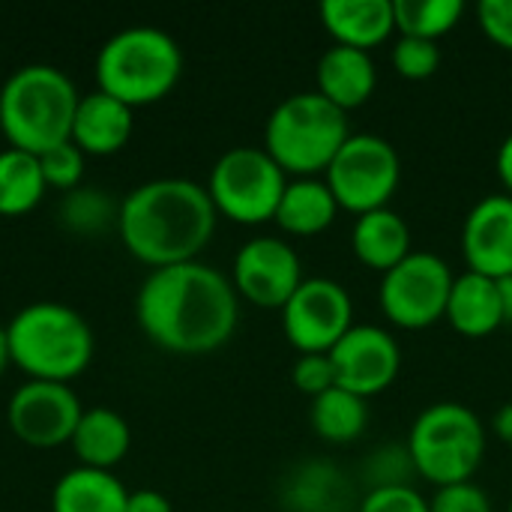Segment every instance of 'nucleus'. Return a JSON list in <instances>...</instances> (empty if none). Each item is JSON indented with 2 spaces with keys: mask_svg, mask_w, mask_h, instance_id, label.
Wrapping results in <instances>:
<instances>
[{
  "mask_svg": "<svg viewBox=\"0 0 512 512\" xmlns=\"http://www.w3.org/2000/svg\"><path fill=\"white\" fill-rule=\"evenodd\" d=\"M135 315L159 348L174 354H207L234 336L240 306L225 273L201 261H186L156 267L141 282Z\"/></svg>",
  "mask_w": 512,
  "mask_h": 512,
  "instance_id": "nucleus-1",
  "label": "nucleus"
},
{
  "mask_svg": "<svg viewBox=\"0 0 512 512\" xmlns=\"http://www.w3.org/2000/svg\"><path fill=\"white\" fill-rule=\"evenodd\" d=\"M216 219L207 186L186 177H156L120 201L117 231L126 249L156 270L195 261L210 243Z\"/></svg>",
  "mask_w": 512,
  "mask_h": 512,
  "instance_id": "nucleus-2",
  "label": "nucleus"
},
{
  "mask_svg": "<svg viewBox=\"0 0 512 512\" xmlns=\"http://www.w3.org/2000/svg\"><path fill=\"white\" fill-rule=\"evenodd\" d=\"M78 99L72 78L57 66L27 63L15 69L0 87V129L9 147L42 156L72 141Z\"/></svg>",
  "mask_w": 512,
  "mask_h": 512,
  "instance_id": "nucleus-3",
  "label": "nucleus"
},
{
  "mask_svg": "<svg viewBox=\"0 0 512 512\" xmlns=\"http://www.w3.org/2000/svg\"><path fill=\"white\" fill-rule=\"evenodd\" d=\"M183 72V51L171 33L153 24H129L105 39L96 54L99 90L126 105H150L174 90Z\"/></svg>",
  "mask_w": 512,
  "mask_h": 512,
  "instance_id": "nucleus-4",
  "label": "nucleus"
},
{
  "mask_svg": "<svg viewBox=\"0 0 512 512\" xmlns=\"http://www.w3.org/2000/svg\"><path fill=\"white\" fill-rule=\"evenodd\" d=\"M348 138V114L318 90L282 99L264 123V150L294 177H324Z\"/></svg>",
  "mask_w": 512,
  "mask_h": 512,
  "instance_id": "nucleus-5",
  "label": "nucleus"
},
{
  "mask_svg": "<svg viewBox=\"0 0 512 512\" xmlns=\"http://www.w3.org/2000/svg\"><path fill=\"white\" fill-rule=\"evenodd\" d=\"M6 333L12 363L39 381L66 384L93 360V330L66 303H30L6 324Z\"/></svg>",
  "mask_w": 512,
  "mask_h": 512,
  "instance_id": "nucleus-6",
  "label": "nucleus"
},
{
  "mask_svg": "<svg viewBox=\"0 0 512 512\" xmlns=\"http://www.w3.org/2000/svg\"><path fill=\"white\" fill-rule=\"evenodd\" d=\"M417 477L444 489L471 483L489 447L480 414L462 402H435L417 414L405 441Z\"/></svg>",
  "mask_w": 512,
  "mask_h": 512,
  "instance_id": "nucleus-7",
  "label": "nucleus"
},
{
  "mask_svg": "<svg viewBox=\"0 0 512 512\" xmlns=\"http://www.w3.org/2000/svg\"><path fill=\"white\" fill-rule=\"evenodd\" d=\"M288 174L264 147H231L210 168L207 192L219 216L237 225L276 219Z\"/></svg>",
  "mask_w": 512,
  "mask_h": 512,
  "instance_id": "nucleus-8",
  "label": "nucleus"
},
{
  "mask_svg": "<svg viewBox=\"0 0 512 512\" xmlns=\"http://www.w3.org/2000/svg\"><path fill=\"white\" fill-rule=\"evenodd\" d=\"M324 180L339 204L354 216L390 207L399 180H402V159L396 147L372 132H351V138L339 147Z\"/></svg>",
  "mask_w": 512,
  "mask_h": 512,
  "instance_id": "nucleus-9",
  "label": "nucleus"
},
{
  "mask_svg": "<svg viewBox=\"0 0 512 512\" xmlns=\"http://www.w3.org/2000/svg\"><path fill=\"white\" fill-rule=\"evenodd\" d=\"M450 264L435 252H411L381 276L378 306L399 330H426L447 315L453 288Z\"/></svg>",
  "mask_w": 512,
  "mask_h": 512,
  "instance_id": "nucleus-10",
  "label": "nucleus"
},
{
  "mask_svg": "<svg viewBox=\"0 0 512 512\" xmlns=\"http://www.w3.org/2000/svg\"><path fill=\"white\" fill-rule=\"evenodd\" d=\"M354 327V300L336 279L312 276L282 306V333L300 354H330Z\"/></svg>",
  "mask_w": 512,
  "mask_h": 512,
  "instance_id": "nucleus-11",
  "label": "nucleus"
},
{
  "mask_svg": "<svg viewBox=\"0 0 512 512\" xmlns=\"http://www.w3.org/2000/svg\"><path fill=\"white\" fill-rule=\"evenodd\" d=\"M303 279V261L288 240L252 237L234 255L231 285L237 297L261 309H282Z\"/></svg>",
  "mask_w": 512,
  "mask_h": 512,
  "instance_id": "nucleus-12",
  "label": "nucleus"
},
{
  "mask_svg": "<svg viewBox=\"0 0 512 512\" xmlns=\"http://www.w3.org/2000/svg\"><path fill=\"white\" fill-rule=\"evenodd\" d=\"M336 387L372 399L390 390L402 369V348L396 336L378 324H354L330 351Z\"/></svg>",
  "mask_w": 512,
  "mask_h": 512,
  "instance_id": "nucleus-13",
  "label": "nucleus"
},
{
  "mask_svg": "<svg viewBox=\"0 0 512 512\" xmlns=\"http://www.w3.org/2000/svg\"><path fill=\"white\" fill-rule=\"evenodd\" d=\"M81 414L84 408L69 384L39 378L21 384L6 405L9 429L15 432V438L33 447H57L63 441H72Z\"/></svg>",
  "mask_w": 512,
  "mask_h": 512,
  "instance_id": "nucleus-14",
  "label": "nucleus"
},
{
  "mask_svg": "<svg viewBox=\"0 0 512 512\" xmlns=\"http://www.w3.org/2000/svg\"><path fill=\"white\" fill-rule=\"evenodd\" d=\"M462 255L471 273L495 282L512 276V195L480 198L462 225Z\"/></svg>",
  "mask_w": 512,
  "mask_h": 512,
  "instance_id": "nucleus-15",
  "label": "nucleus"
},
{
  "mask_svg": "<svg viewBox=\"0 0 512 512\" xmlns=\"http://www.w3.org/2000/svg\"><path fill=\"white\" fill-rule=\"evenodd\" d=\"M324 30L333 45L372 51L384 45L396 30L393 0H324L318 6Z\"/></svg>",
  "mask_w": 512,
  "mask_h": 512,
  "instance_id": "nucleus-16",
  "label": "nucleus"
},
{
  "mask_svg": "<svg viewBox=\"0 0 512 512\" xmlns=\"http://www.w3.org/2000/svg\"><path fill=\"white\" fill-rule=\"evenodd\" d=\"M315 81L318 93L348 114L372 99L378 87V66L369 51L333 45L321 54L315 66Z\"/></svg>",
  "mask_w": 512,
  "mask_h": 512,
  "instance_id": "nucleus-17",
  "label": "nucleus"
},
{
  "mask_svg": "<svg viewBox=\"0 0 512 512\" xmlns=\"http://www.w3.org/2000/svg\"><path fill=\"white\" fill-rule=\"evenodd\" d=\"M447 324L465 339H486L504 327V300L501 285L489 276L465 270L453 279L447 300Z\"/></svg>",
  "mask_w": 512,
  "mask_h": 512,
  "instance_id": "nucleus-18",
  "label": "nucleus"
},
{
  "mask_svg": "<svg viewBox=\"0 0 512 512\" xmlns=\"http://www.w3.org/2000/svg\"><path fill=\"white\" fill-rule=\"evenodd\" d=\"M132 105L120 102L105 90L84 93L75 108L72 141L93 156H105L120 150L132 135Z\"/></svg>",
  "mask_w": 512,
  "mask_h": 512,
  "instance_id": "nucleus-19",
  "label": "nucleus"
},
{
  "mask_svg": "<svg viewBox=\"0 0 512 512\" xmlns=\"http://www.w3.org/2000/svg\"><path fill=\"white\" fill-rule=\"evenodd\" d=\"M351 249L363 267L378 270L384 276L387 270H393L399 261H405L414 252L411 228L390 207L363 213V216H357V222L351 228Z\"/></svg>",
  "mask_w": 512,
  "mask_h": 512,
  "instance_id": "nucleus-20",
  "label": "nucleus"
},
{
  "mask_svg": "<svg viewBox=\"0 0 512 512\" xmlns=\"http://www.w3.org/2000/svg\"><path fill=\"white\" fill-rule=\"evenodd\" d=\"M336 216L339 204L324 177H294L282 192L276 225L291 237H315L324 234Z\"/></svg>",
  "mask_w": 512,
  "mask_h": 512,
  "instance_id": "nucleus-21",
  "label": "nucleus"
},
{
  "mask_svg": "<svg viewBox=\"0 0 512 512\" xmlns=\"http://www.w3.org/2000/svg\"><path fill=\"white\" fill-rule=\"evenodd\" d=\"M126 501L129 492L111 471L84 465L66 471L51 492L54 512H126Z\"/></svg>",
  "mask_w": 512,
  "mask_h": 512,
  "instance_id": "nucleus-22",
  "label": "nucleus"
},
{
  "mask_svg": "<svg viewBox=\"0 0 512 512\" xmlns=\"http://www.w3.org/2000/svg\"><path fill=\"white\" fill-rule=\"evenodd\" d=\"M129 441H132L129 423L117 411L99 405L81 414L75 435H72V450L84 468L108 471L129 453Z\"/></svg>",
  "mask_w": 512,
  "mask_h": 512,
  "instance_id": "nucleus-23",
  "label": "nucleus"
},
{
  "mask_svg": "<svg viewBox=\"0 0 512 512\" xmlns=\"http://www.w3.org/2000/svg\"><path fill=\"white\" fill-rule=\"evenodd\" d=\"M309 420L321 441L351 444L369 426V405H366V399H360L342 387H333V390L321 393L318 399H312Z\"/></svg>",
  "mask_w": 512,
  "mask_h": 512,
  "instance_id": "nucleus-24",
  "label": "nucleus"
},
{
  "mask_svg": "<svg viewBox=\"0 0 512 512\" xmlns=\"http://www.w3.org/2000/svg\"><path fill=\"white\" fill-rule=\"evenodd\" d=\"M45 177L39 156L6 147L0 150V213L3 216H21L33 210L45 195Z\"/></svg>",
  "mask_w": 512,
  "mask_h": 512,
  "instance_id": "nucleus-25",
  "label": "nucleus"
},
{
  "mask_svg": "<svg viewBox=\"0 0 512 512\" xmlns=\"http://www.w3.org/2000/svg\"><path fill=\"white\" fill-rule=\"evenodd\" d=\"M342 492L345 480L330 462H306L288 477L282 501L291 512H336L342 510Z\"/></svg>",
  "mask_w": 512,
  "mask_h": 512,
  "instance_id": "nucleus-26",
  "label": "nucleus"
},
{
  "mask_svg": "<svg viewBox=\"0 0 512 512\" xmlns=\"http://www.w3.org/2000/svg\"><path fill=\"white\" fill-rule=\"evenodd\" d=\"M399 36H417L438 42L465 15L462 0H393Z\"/></svg>",
  "mask_w": 512,
  "mask_h": 512,
  "instance_id": "nucleus-27",
  "label": "nucleus"
},
{
  "mask_svg": "<svg viewBox=\"0 0 512 512\" xmlns=\"http://www.w3.org/2000/svg\"><path fill=\"white\" fill-rule=\"evenodd\" d=\"M117 213L120 204L99 186H75L57 204V219L72 234H102L108 225H117Z\"/></svg>",
  "mask_w": 512,
  "mask_h": 512,
  "instance_id": "nucleus-28",
  "label": "nucleus"
},
{
  "mask_svg": "<svg viewBox=\"0 0 512 512\" xmlns=\"http://www.w3.org/2000/svg\"><path fill=\"white\" fill-rule=\"evenodd\" d=\"M393 69L405 81H426L438 72L441 66V45L432 39H417V36H399L390 51Z\"/></svg>",
  "mask_w": 512,
  "mask_h": 512,
  "instance_id": "nucleus-29",
  "label": "nucleus"
},
{
  "mask_svg": "<svg viewBox=\"0 0 512 512\" xmlns=\"http://www.w3.org/2000/svg\"><path fill=\"white\" fill-rule=\"evenodd\" d=\"M366 477L372 483V489H384V486H411V477L417 474L414 471V462H411V453L405 444H387V447H378L369 462H366Z\"/></svg>",
  "mask_w": 512,
  "mask_h": 512,
  "instance_id": "nucleus-30",
  "label": "nucleus"
},
{
  "mask_svg": "<svg viewBox=\"0 0 512 512\" xmlns=\"http://www.w3.org/2000/svg\"><path fill=\"white\" fill-rule=\"evenodd\" d=\"M84 156H87V153H84L75 141H63V144H57V147L45 150V153L39 156V165H42V177H45V183H48V186H54V189H63V192H69V189L81 186Z\"/></svg>",
  "mask_w": 512,
  "mask_h": 512,
  "instance_id": "nucleus-31",
  "label": "nucleus"
},
{
  "mask_svg": "<svg viewBox=\"0 0 512 512\" xmlns=\"http://www.w3.org/2000/svg\"><path fill=\"white\" fill-rule=\"evenodd\" d=\"M291 381L300 393L309 399H318L321 393L336 387V372L330 354H300V360L291 369Z\"/></svg>",
  "mask_w": 512,
  "mask_h": 512,
  "instance_id": "nucleus-32",
  "label": "nucleus"
},
{
  "mask_svg": "<svg viewBox=\"0 0 512 512\" xmlns=\"http://www.w3.org/2000/svg\"><path fill=\"white\" fill-rule=\"evenodd\" d=\"M429 512H495L492 498L477 483L444 486L429 498Z\"/></svg>",
  "mask_w": 512,
  "mask_h": 512,
  "instance_id": "nucleus-33",
  "label": "nucleus"
},
{
  "mask_svg": "<svg viewBox=\"0 0 512 512\" xmlns=\"http://www.w3.org/2000/svg\"><path fill=\"white\" fill-rule=\"evenodd\" d=\"M357 512H429V501L414 486L369 489Z\"/></svg>",
  "mask_w": 512,
  "mask_h": 512,
  "instance_id": "nucleus-34",
  "label": "nucleus"
},
{
  "mask_svg": "<svg viewBox=\"0 0 512 512\" xmlns=\"http://www.w3.org/2000/svg\"><path fill=\"white\" fill-rule=\"evenodd\" d=\"M477 24L498 48L512 51V0H480Z\"/></svg>",
  "mask_w": 512,
  "mask_h": 512,
  "instance_id": "nucleus-35",
  "label": "nucleus"
},
{
  "mask_svg": "<svg viewBox=\"0 0 512 512\" xmlns=\"http://www.w3.org/2000/svg\"><path fill=\"white\" fill-rule=\"evenodd\" d=\"M126 512H174L171 501L156 492V489H141V492H129Z\"/></svg>",
  "mask_w": 512,
  "mask_h": 512,
  "instance_id": "nucleus-36",
  "label": "nucleus"
},
{
  "mask_svg": "<svg viewBox=\"0 0 512 512\" xmlns=\"http://www.w3.org/2000/svg\"><path fill=\"white\" fill-rule=\"evenodd\" d=\"M495 171H498V180L504 186V192L512 195V132L501 141L498 147V156H495Z\"/></svg>",
  "mask_w": 512,
  "mask_h": 512,
  "instance_id": "nucleus-37",
  "label": "nucleus"
},
{
  "mask_svg": "<svg viewBox=\"0 0 512 512\" xmlns=\"http://www.w3.org/2000/svg\"><path fill=\"white\" fill-rule=\"evenodd\" d=\"M501 300H504V324H512V276L501 279Z\"/></svg>",
  "mask_w": 512,
  "mask_h": 512,
  "instance_id": "nucleus-38",
  "label": "nucleus"
},
{
  "mask_svg": "<svg viewBox=\"0 0 512 512\" xmlns=\"http://www.w3.org/2000/svg\"><path fill=\"white\" fill-rule=\"evenodd\" d=\"M12 363V351H9V333H6V327H0V375H3V369Z\"/></svg>",
  "mask_w": 512,
  "mask_h": 512,
  "instance_id": "nucleus-39",
  "label": "nucleus"
},
{
  "mask_svg": "<svg viewBox=\"0 0 512 512\" xmlns=\"http://www.w3.org/2000/svg\"><path fill=\"white\" fill-rule=\"evenodd\" d=\"M507 512H512V498H510V507H507Z\"/></svg>",
  "mask_w": 512,
  "mask_h": 512,
  "instance_id": "nucleus-40",
  "label": "nucleus"
},
{
  "mask_svg": "<svg viewBox=\"0 0 512 512\" xmlns=\"http://www.w3.org/2000/svg\"><path fill=\"white\" fill-rule=\"evenodd\" d=\"M336 512H351V510H336Z\"/></svg>",
  "mask_w": 512,
  "mask_h": 512,
  "instance_id": "nucleus-41",
  "label": "nucleus"
}]
</instances>
